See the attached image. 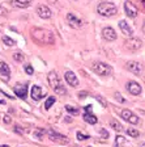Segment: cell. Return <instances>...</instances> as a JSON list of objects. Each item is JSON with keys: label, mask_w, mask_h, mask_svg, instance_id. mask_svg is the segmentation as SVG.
<instances>
[{"label": "cell", "mask_w": 145, "mask_h": 147, "mask_svg": "<svg viewBox=\"0 0 145 147\" xmlns=\"http://www.w3.org/2000/svg\"><path fill=\"white\" fill-rule=\"evenodd\" d=\"M30 96L33 100L35 101H39L41 98L43 97V92H42V88L38 86H33L31 87V91H30Z\"/></svg>", "instance_id": "e0dca14e"}, {"label": "cell", "mask_w": 145, "mask_h": 147, "mask_svg": "<svg viewBox=\"0 0 145 147\" xmlns=\"http://www.w3.org/2000/svg\"><path fill=\"white\" fill-rule=\"evenodd\" d=\"M127 89L130 91L131 95H135V96L140 95V93H141V91H142V89H141V86H140L137 82H128Z\"/></svg>", "instance_id": "5bb4252c"}, {"label": "cell", "mask_w": 145, "mask_h": 147, "mask_svg": "<svg viewBox=\"0 0 145 147\" xmlns=\"http://www.w3.org/2000/svg\"><path fill=\"white\" fill-rule=\"evenodd\" d=\"M119 28H120V30L123 32L124 36H127V37H131L133 34L132 32V28L130 26V25L127 24V21H124V20H122V21H119Z\"/></svg>", "instance_id": "ac0fdd59"}, {"label": "cell", "mask_w": 145, "mask_h": 147, "mask_svg": "<svg viewBox=\"0 0 145 147\" xmlns=\"http://www.w3.org/2000/svg\"><path fill=\"white\" fill-rule=\"evenodd\" d=\"M127 134L130 135V137H133V138H137L140 135L139 130H136V129H133V127H130L127 129Z\"/></svg>", "instance_id": "cb8c5ba5"}, {"label": "cell", "mask_w": 145, "mask_h": 147, "mask_svg": "<svg viewBox=\"0 0 145 147\" xmlns=\"http://www.w3.org/2000/svg\"><path fill=\"white\" fill-rule=\"evenodd\" d=\"M0 147H9L8 144H3V146H0Z\"/></svg>", "instance_id": "e575fe53"}, {"label": "cell", "mask_w": 145, "mask_h": 147, "mask_svg": "<svg viewBox=\"0 0 145 147\" xmlns=\"http://www.w3.org/2000/svg\"><path fill=\"white\" fill-rule=\"evenodd\" d=\"M111 126H112V129H115V130H116V131H120L122 129H123L120 123H119L118 121H114V119L111 121Z\"/></svg>", "instance_id": "484cf974"}, {"label": "cell", "mask_w": 145, "mask_h": 147, "mask_svg": "<svg viewBox=\"0 0 145 147\" xmlns=\"http://www.w3.org/2000/svg\"><path fill=\"white\" fill-rule=\"evenodd\" d=\"M48 137H50V139H51V141L57 142V143H61V144L68 143V142H69V139H68L65 135L59 134V133L52 131V130H50V131H48Z\"/></svg>", "instance_id": "9c48e42d"}, {"label": "cell", "mask_w": 145, "mask_h": 147, "mask_svg": "<svg viewBox=\"0 0 145 147\" xmlns=\"http://www.w3.org/2000/svg\"><path fill=\"white\" fill-rule=\"evenodd\" d=\"M141 147H145V143H142V146Z\"/></svg>", "instance_id": "d590c367"}, {"label": "cell", "mask_w": 145, "mask_h": 147, "mask_svg": "<svg viewBox=\"0 0 145 147\" xmlns=\"http://www.w3.org/2000/svg\"><path fill=\"white\" fill-rule=\"evenodd\" d=\"M12 3L13 5L18 7V8H26L31 3V0H12Z\"/></svg>", "instance_id": "44dd1931"}, {"label": "cell", "mask_w": 145, "mask_h": 147, "mask_svg": "<svg viewBox=\"0 0 145 147\" xmlns=\"http://www.w3.org/2000/svg\"><path fill=\"white\" fill-rule=\"evenodd\" d=\"M67 21H68V24H69L72 28H80V26H82V24H84L79 17H76V16L72 15V13H68V15H67Z\"/></svg>", "instance_id": "2e32d148"}, {"label": "cell", "mask_w": 145, "mask_h": 147, "mask_svg": "<svg viewBox=\"0 0 145 147\" xmlns=\"http://www.w3.org/2000/svg\"><path fill=\"white\" fill-rule=\"evenodd\" d=\"M102 37L106 41H115L116 40V32L111 26H106L102 30Z\"/></svg>", "instance_id": "7c38bea8"}, {"label": "cell", "mask_w": 145, "mask_h": 147, "mask_svg": "<svg viewBox=\"0 0 145 147\" xmlns=\"http://www.w3.org/2000/svg\"><path fill=\"white\" fill-rule=\"evenodd\" d=\"M84 121L90 123V125H96L98 122V118L92 113V105H86L85 107V114H84Z\"/></svg>", "instance_id": "ba28073f"}, {"label": "cell", "mask_w": 145, "mask_h": 147, "mask_svg": "<svg viewBox=\"0 0 145 147\" xmlns=\"http://www.w3.org/2000/svg\"><path fill=\"white\" fill-rule=\"evenodd\" d=\"M127 146H128V142L124 137L118 135V137L115 138V147H127Z\"/></svg>", "instance_id": "ffe728a7"}, {"label": "cell", "mask_w": 145, "mask_h": 147, "mask_svg": "<svg viewBox=\"0 0 145 147\" xmlns=\"http://www.w3.org/2000/svg\"><path fill=\"white\" fill-rule=\"evenodd\" d=\"M97 12L100 13L103 17H111V16H115L116 12H118V8L114 3H110V1H102V3L98 4L97 7Z\"/></svg>", "instance_id": "3957f363"}, {"label": "cell", "mask_w": 145, "mask_h": 147, "mask_svg": "<svg viewBox=\"0 0 145 147\" xmlns=\"http://www.w3.org/2000/svg\"><path fill=\"white\" fill-rule=\"evenodd\" d=\"M55 101H56V98H55L54 96H50V97H48L47 100H46V102H45V108L48 110V109H50V108L52 107V105L55 104Z\"/></svg>", "instance_id": "7402d4cb"}, {"label": "cell", "mask_w": 145, "mask_h": 147, "mask_svg": "<svg viewBox=\"0 0 145 147\" xmlns=\"http://www.w3.org/2000/svg\"><path fill=\"white\" fill-rule=\"evenodd\" d=\"M47 80H48V84L54 89V92L56 95H67V88L64 87V84L61 83V80L59 79L57 76V74L55 71H51V72H48L47 75Z\"/></svg>", "instance_id": "7a4b0ae2"}, {"label": "cell", "mask_w": 145, "mask_h": 147, "mask_svg": "<svg viewBox=\"0 0 145 147\" xmlns=\"http://www.w3.org/2000/svg\"><path fill=\"white\" fill-rule=\"evenodd\" d=\"M139 3H140V5L145 9V0H139Z\"/></svg>", "instance_id": "d6a6232c"}, {"label": "cell", "mask_w": 145, "mask_h": 147, "mask_svg": "<svg viewBox=\"0 0 145 147\" xmlns=\"http://www.w3.org/2000/svg\"><path fill=\"white\" fill-rule=\"evenodd\" d=\"M124 46H126V49L131 50V51H137L139 49H141L142 42L140 38H130Z\"/></svg>", "instance_id": "8992f818"}, {"label": "cell", "mask_w": 145, "mask_h": 147, "mask_svg": "<svg viewBox=\"0 0 145 147\" xmlns=\"http://www.w3.org/2000/svg\"><path fill=\"white\" fill-rule=\"evenodd\" d=\"M124 12H126V15L128 16V17H131V18H135L137 16V7L133 3H131V1H126L124 3Z\"/></svg>", "instance_id": "52a82bcc"}, {"label": "cell", "mask_w": 145, "mask_h": 147, "mask_svg": "<svg viewBox=\"0 0 145 147\" xmlns=\"http://www.w3.org/2000/svg\"><path fill=\"white\" fill-rule=\"evenodd\" d=\"M89 135H84L81 131H77V139L79 141H85V139H88Z\"/></svg>", "instance_id": "83f0119b"}, {"label": "cell", "mask_w": 145, "mask_h": 147, "mask_svg": "<svg viewBox=\"0 0 145 147\" xmlns=\"http://www.w3.org/2000/svg\"><path fill=\"white\" fill-rule=\"evenodd\" d=\"M79 95H80V98H82V97H84V96H85V97H86V95H88V93H86V92H80Z\"/></svg>", "instance_id": "1f68e13d"}, {"label": "cell", "mask_w": 145, "mask_h": 147, "mask_svg": "<svg viewBox=\"0 0 145 147\" xmlns=\"http://www.w3.org/2000/svg\"><path fill=\"white\" fill-rule=\"evenodd\" d=\"M0 74L3 75L5 80H8L9 76H11V68L5 62H0Z\"/></svg>", "instance_id": "d6986e66"}, {"label": "cell", "mask_w": 145, "mask_h": 147, "mask_svg": "<svg viewBox=\"0 0 145 147\" xmlns=\"http://www.w3.org/2000/svg\"><path fill=\"white\" fill-rule=\"evenodd\" d=\"M37 15L39 16L41 18H50L52 15L51 9L48 8L47 5H43V4H41V5L37 7Z\"/></svg>", "instance_id": "8fae6325"}, {"label": "cell", "mask_w": 145, "mask_h": 147, "mask_svg": "<svg viewBox=\"0 0 145 147\" xmlns=\"http://www.w3.org/2000/svg\"><path fill=\"white\" fill-rule=\"evenodd\" d=\"M3 41L7 46H15L16 45V41L12 40V38H9L8 36H3Z\"/></svg>", "instance_id": "d4e9b609"}, {"label": "cell", "mask_w": 145, "mask_h": 147, "mask_svg": "<svg viewBox=\"0 0 145 147\" xmlns=\"http://www.w3.org/2000/svg\"><path fill=\"white\" fill-rule=\"evenodd\" d=\"M127 70L131 71V72H133V74H136V75H139V74L142 71V66L139 63V62L130 61V62H127Z\"/></svg>", "instance_id": "9a60e30c"}, {"label": "cell", "mask_w": 145, "mask_h": 147, "mask_svg": "<svg viewBox=\"0 0 145 147\" xmlns=\"http://www.w3.org/2000/svg\"><path fill=\"white\" fill-rule=\"evenodd\" d=\"M25 71H26V74H29V75H31V74L34 72V70H33L31 66H26V67H25Z\"/></svg>", "instance_id": "f1b7e54d"}, {"label": "cell", "mask_w": 145, "mask_h": 147, "mask_svg": "<svg viewBox=\"0 0 145 147\" xmlns=\"http://www.w3.org/2000/svg\"><path fill=\"white\" fill-rule=\"evenodd\" d=\"M4 122H5V123L11 122V117H9V116H4Z\"/></svg>", "instance_id": "f546056e"}, {"label": "cell", "mask_w": 145, "mask_h": 147, "mask_svg": "<svg viewBox=\"0 0 145 147\" xmlns=\"http://www.w3.org/2000/svg\"><path fill=\"white\" fill-rule=\"evenodd\" d=\"M13 58L16 59V61L18 62H22L25 59V55L22 54V53H15V55H13Z\"/></svg>", "instance_id": "4316f807"}, {"label": "cell", "mask_w": 145, "mask_h": 147, "mask_svg": "<svg viewBox=\"0 0 145 147\" xmlns=\"http://www.w3.org/2000/svg\"><path fill=\"white\" fill-rule=\"evenodd\" d=\"M142 32H144V33H145V24L142 25Z\"/></svg>", "instance_id": "836d02e7"}, {"label": "cell", "mask_w": 145, "mask_h": 147, "mask_svg": "<svg viewBox=\"0 0 145 147\" xmlns=\"http://www.w3.org/2000/svg\"><path fill=\"white\" fill-rule=\"evenodd\" d=\"M30 34H31V38H33L34 41H37L38 43L51 45L55 41L54 34L50 30H46V29H42V28H33Z\"/></svg>", "instance_id": "6da1fadb"}, {"label": "cell", "mask_w": 145, "mask_h": 147, "mask_svg": "<svg viewBox=\"0 0 145 147\" xmlns=\"http://www.w3.org/2000/svg\"><path fill=\"white\" fill-rule=\"evenodd\" d=\"M122 118L126 119V121H128L130 123H132V125H137V123H140V118L136 116L135 113H132L131 110L128 109H123L120 113Z\"/></svg>", "instance_id": "5b68a950"}, {"label": "cell", "mask_w": 145, "mask_h": 147, "mask_svg": "<svg viewBox=\"0 0 145 147\" xmlns=\"http://www.w3.org/2000/svg\"><path fill=\"white\" fill-rule=\"evenodd\" d=\"M116 98H118V100L120 101V102H124V98L120 96V93H116Z\"/></svg>", "instance_id": "4dcf8cb0"}, {"label": "cell", "mask_w": 145, "mask_h": 147, "mask_svg": "<svg viewBox=\"0 0 145 147\" xmlns=\"http://www.w3.org/2000/svg\"><path fill=\"white\" fill-rule=\"evenodd\" d=\"M13 92H15V95H17L20 98L25 100L27 96V86L26 84H17V86H15V88H13Z\"/></svg>", "instance_id": "30bf717a"}, {"label": "cell", "mask_w": 145, "mask_h": 147, "mask_svg": "<svg viewBox=\"0 0 145 147\" xmlns=\"http://www.w3.org/2000/svg\"><path fill=\"white\" fill-rule=\"evenodd\" d=\"M65 109H67V112H68V113L73 114V116H77V114L80 113V110L77 109V108H73L72 105H65Z\"/></svg>", "instance_id": "603a6c76"}, {"label": "cell", "mask_w": 145, "mask_h": 147, "mask_svg": "<svg viewBox=\"0 0 145 147\" xmlns=\"http://www.w3.org/2000/svg\"><path fill=\"white\" fill-rule=\"evenodd\" d=\"M92 70L97 75H100V76H109L110 74H111L112 68H111V66L103 63V62H96V63L92 64Z\"/></svg>", "instance_id": "277c9868"}, {"label": "cell", "mask_w": 145, "mask_h": 147, "mask_svg": "<svg viewBox=\"0 0 145 147\" xmlns=\"http://www.w3.org/2000/svg\"><path fill=\"white\" fill-rule=\"evenodd\" d=\"M64 78H65L67 83H68L69 86H72V87H77L80 84L79 78L76 76V74L72 72V71H67V72L64 74Z\"/></svg>", "instance_id": "4fadbf2b"}]
</instances>
